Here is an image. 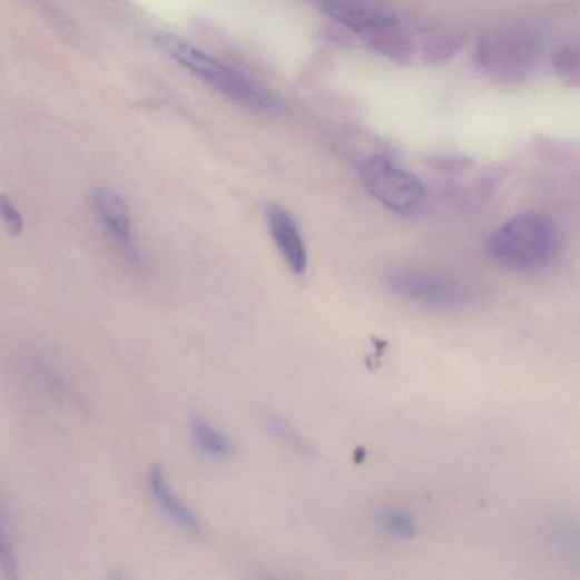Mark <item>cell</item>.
<instances>
[{
	"mask_svg": "<svg viewBox=\"0 0 580 580\" xmlns=\"http://www.w3.org/2000/svg\"><path fill=\"white\" fill-rule=\"evenodd\" d=\"M560 247L556 224L541 214L514 216L490 237L488 253L499 267L514 273H537L548 268Z\"/></svg>",
	"mask_w": 580,
	"mask_h": 580,
	"instance_id": "obj_1",
	"label": "cell"
},
{
	"mask_svg": "<svg viewBox=\"0 0 580 580\" xmlns=\"http://www.w3.org/2000/svg\"><path fill=\"white\" fill-rule=\"evenodd\" d=\"M156 45L183 68L233 101L264 114H279L283 105L267 90L224 62L170 33H158Z\"/></svg>",
	"mask_w": 580,
	"mask_h": 580,
	"instance_id": "obj_2",
	"label": "cell"
},
{
	"mask_svg": "<svg viewBox=\"0 0 580 580\" xmlns=\"http://www.w3.org/2000/svg\"><path fill=\"white\" fill-rule=\"evenodd\" d=\"M541 49L538 40L524 32H503L483 38L475 52L476 67L490 80L519 85L533 76Z\"/></svg>",
	"mask_w": 580,
	"mask_h": 580,
	"instance_id": "obj_3",
	"label": "cell"
},
{
	"mask_svg": "<svg viewBox=\"0 0 580 580\" xmlns=\"http://www.w3.org/2000/svg\"><path fill=\"white\" fill-rule=\"evenodd\" d=\"M358 173L368 195L383 207L411 215L423 206L426 191L422 180L390 158L370 155L361 161Z\"/></svg>",
	"mask_w": 580,
	"mask_h": 580,
	"instance_id": "obj_4",
	"label": "cell"
},
{
	"mask_svg": "<svg viewBox=\"0 0 580 580\" xmlns=\"http://www.w3.org/2000/svg\"><path fill=\"white\" fill-rule=\"evenodd\" d=\"M91 204L102 229L131 264L142 267L144 257L132 234L130 216L124 200L107 187H96L91 191Z\"/></svg>",
	"mask_w": 580,
	"mask_h": 580,
	"instance_id": "obj_5",
	"label": "cell"
},
{
	"mask_svg": "<svg viewBox=\"0 0 580 580\" xmlns=\"http://www.w3.org/2000/svg\"><path fill=\"white\" fill-rule=\"evenodd\" d=\"M392 287L410 301L433 307L453 305L461 296L454 283L421 273H400L392 278Z\"/></svg>",
	"mask_w": 580,
	"mask_h": 580,
	"instance_id": "obj_6",
	"label": "cell"
},
{
	"mask_svg": "<svg viewBox=\"0 0 580 580\" xmlns=\"http://www.w3.org/2000/svg\"><path fill=\"white\" fill-rule=\"evenodd\" d=\"M267 220L272 236L288 268L297 276L304 275L307 268L306 247L292 215L281 205L272 204L267 208Z\"/></svg>",
	"mask_w": 580,
	"mask_h": 580,
	"instance_id": "obj_7",
	"label": "cell"
},
{
	"mask_svg": "<svg viewBox=\"0 0 580 580\" xmlns=\"http://www.w3.org/2000/svg\"><path fill=\"white\" fill-rule=\"evenodd\" d=\"M324 8L333 19L362 36L396 21L390 12L381 10L368 0H324Z\"/></svg>",
	"mask_w": 580,
	"mask_h": 580,
	"instance_id": "obj_8",
	"label": "cell"
},
{
	"mask_svg": "<svg viewBox=\"0 0 580 580\" xmlns=\"http://www.w3.org/2000/svg\"><path fill=\"white\" fill-rule=\"evenodd\" d=\"M150 491L169 518L183 530L193 535H203L204 525L198 515L185 505L166 483L165 474L159 465L149 471Z\"/></svg>",
	"mask_w": 580,
	"mask_h": 580,
	"instance_id": "obj_9",
	"label": "cell"
},
{
	"mask_svg": "<svg viewBox=\"0 0 580 580\" xmlns=\"http://www.w3.org/2000/svg\"><path fill=\"white\" fill-rule=\"evenodd\" d=\"M367 47L397 66H410L414 59V43L411 37L397 26V21L377 27L365 35Z\"/></svg>",
	"mask_w": 580,
	"mask_h": 580,
	"instance_id": "obj_10",
	"label": "cell"
},
{
	"mask_svg": "<svg viewBox=\"0 0 580 580\" xmlns=\"http://www.w3.org/2000/svg\"><path fill=\"white\" fill-rule=\"evenodd\" d=\"M466 37L460 32H443L425 39L422 57L431 66H442L453 59L464 47Z\"/></svg>",
	"mask_w": 580,
	"mask_h": 580,
	"instance_id": "obj_11",
	"label": "cell"
},
{
	"mask_svg": "<svg viewBox=\"0 0 580 580\" xmlns=\"http://www.w3.org/2000/svg\"><path fill=\"white\" fill-rule=\"evenodd\" d=\"M193 434H195L198 445L208 455L216 459H226L232 454V444L225 435L213 429L199 416L193 417Z\"/></svg>",
	"mask_w": 580,
	"mask_h": 580,
	"instance_id": "obj_12",
	"label": "cell"
},
{
	"mask_svg": "<svg viewBox=\"0 0 580 580\" xmlns=\"http://www.w3.org/2000/svg\"><path fill=\"white\" fill-rule=\"evenodd\" d=\"M269 429L276 438L299 455L305 458L314 455L312 445L285 420L277 416L272 417L269 420Z\"/></svg>",
	"mask_w": 580,
	"mask_h": 580,
	"instance_id": "obj_13",
	"label": "cell"
},
{
	"mask_svg": "<svg viewBox=\"0 0 580 580\" xmlns=\"http://www.w3.org/2000/svg\"><path fill=\"white\" fill-rule=\"evenodd\" d=\"M557 72L568 81H579V52L577 48L564 47L554 57Z\"/></svg>",
	"mask_w": 580,
	"mask_h": 580,
	"instance_id": "obj_14",
	"label": "cell"
},
{
	"mask_svg": "<svg viewBox=\"0 0 580 580\" xmlns=\"http://www.w3.org/2000/svg\"><path fill=\"white\" fill-rule=\"evenodd\" d=\"M0 220L3 222L8 232L13 237L21 236L24 230V222L20 212L6 195H0Z\"/></svg>",
	"mask_w": 580,
	"mask_h": 580,
	"instance_id": "obj_15",
	"label": "cell"
},
{
	"mask_svg": "<svg viewBox=\"0 0 580 580\" xmlns=\"http://www.w3.org/2000/svg\"><path fill=\"white\" fill-rule=\"evenodd\" d=\"M382 522L384 528L399 537L412 538L416 534L413 520L405 513L399 511L386 512L382 518Z\"/></svg>",
	"mask_w": 580,
	"mask_h": 580,
	"instance_id": "obj_16",
	"label": "cell"
},
{
	"mask_svg": "<svg viewBox=\"0 0 580 580\" xmlns=\"http://www.w3.org/2000/svg\"><path fill=\"white\" fill-rule=\"evenodd\" d=\"M0 518H2V515H0ZM0 563H2L9 577H17V561L2 519H0Z\"/></svg>",
	"mask_w": 580,
	"mask_h": 580,
	"instance_id": "obj_17",
	"label": "cell"
},
{
	"mask_svg": "<svg viewBox=\"0 0 580 580\" xmlns=\"http://www.w3.org/2000/svg\"><path fill=\"white\" fill-rule=\"evenodd\" d=\"M355 456H356L355 460L357 463L364 462L365 456H366L365 450L363 448H358Z\"/></svg>",
	"mask_w": 580,
	"mask_h": 580,
	"instance_id": "obj_18",
	"label": "cell"
}]
</instances>
